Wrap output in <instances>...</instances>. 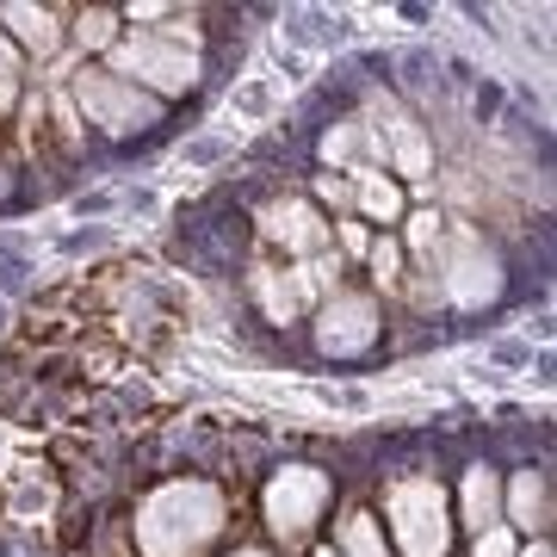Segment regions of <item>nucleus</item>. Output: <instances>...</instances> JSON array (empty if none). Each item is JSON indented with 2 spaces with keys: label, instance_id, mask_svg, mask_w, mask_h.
<instances>
[{
  "label": "nucleus",
  "instance_id": "obj_1",
  "mask_svg": "<svg viewBox=\"0 0 557 557\" xmlns=\"http://www.w3.org/2000/svg\"><path fill=\"white\" fill-rule=\"evenodd\" d=\"M137 552L143 557H205L230 527V496L205 478H174L137 508Z\"/></svg>",
  "mask_w": 557,
  "mask_h": 557
},
{
  "label": "nucleus",
  "instance_id": "obj_2",
  "mask_svg": "<svg viewBox=\"0 0 557 557\" xmlns=\"http://www.w3.org/2000/svg\"><path fill=\"white\" fill-rule=\"evenodd\" d=\"M193 13L168 7V25H131L119 32V44L106 50L100 69H112L119 81L143 87L149 100H180L199 87V32H193Z\"/></svg>",
  "mask_w": 557,
  "mask_h": 557
},
{
  "label": "nucleus",
  "instance_id": "obj_3",
  "mask_svg": "<svg viewBox=\"0 0 557 557\" xmlns=\"http://www.w3.org/2000/svg\"><path fill=\"white\" fill-rule=\"evenodd\" d=\"M421 273L458 310H483V304L502 298V255L471 223H446V236L434 242V255L421 260Z\"/></svg>",
  "mask_w": 557,
  "mask_h": 557
},
{
  "label": "nucleus",
  "instance_id": "obj_4",
  "mask_svg": "<svg viewBox=\"0 0 557 557\" xmlns=\"http://www.w3.org/2000/svg\"><path fill=\"white\" fill-rule=\"evenodd\" d=\"M391 527V552L403 557H446L453 552V502H446V483L428 478V471H409L384 490V520Z\"/></svg>",
  "mask_w": 557,
  "mask_h": 557
},
{
  "label": "nucleus",
  "instance_id": "obj_5",
  "mask_svg": "<svg viewBox=\"0 0 557 557\" xmlns=\"http://www.w3.org/2000/svg\"><path fill=\"white\" fill-rule=\"evenodd\" d=\"M341 285V260H273V255H260L255 267H248V292H255L260 304V317L267 322H298L310 317L329 292Z\"/></svg>",
  "mask_w": 557,
  "mask_h": 557
},
{
  "label": "nucleus",
  "instance_id": "obj_6",
  "mask_svg": "<svg viewBox=\"0 0 557 557\" xmlns=\"http://www.w3.org/2000/svg\"><path fill=\"white\" fill-rule=\"evenodd\" d=\"M329 496H335L329 471H317V465H285V471H273V483L260 490V520H267V533H273L285 552H298V545H310V533L322 527Z\"/></svg>",
  "mask_w": 557,
  "mask_h": 557
},
{
  "label": "nucleus",
  "instance_id": "obj_7",
  "mask_svg": "<svg viewBox=\"0 0 557 557\" xmlns=\"http://www.w3.org/2000/svg\"><path fill=\"white\" fill-rule=\"evenodd\" d=\"M69 94H75L81 124H94V131H106V137H143V131L161 124V100H149L143 87L119 81L112 69H100V62L75 69V87H69Z\"/></svg>",
  "mask_w": 557,
  "mask_h": 557
},
{
  "label": "nucleus",
  "instance_id": "obj_8",
  "mask_svg": "<svg viewBox=\"0 0 557 557\" xmlns=\"http://www.w3.org/2000/svg\"><path fill=\"white\" fill-rule=\"evenodd\" d=\"M384 329V304L379 292H366V285H335L329 298L317 304V347L329 359H354L366 354Z\"/></svg>",
  "mask_w": 557,
  "mask_h": 557
},
{
  "label": "nucleus",
  "instance_id": "obj_9",
  "mask_svg": "<svg viewBox=\"0 0 557 557\" xmlns=\"http://www.w3.org/2000/svg\"><path fill=\"white\" fill-rule=\"evenodd\" d=\"M255 230L267 248H278L285 260H322L335 248V223L322 218L317 199H304V193H285V199H267L255 211Z\"/></svg>",
  "mask_w": 557,
  "mask_h": 557
},
{
  "label": "nucleus",
  "instance_id": "obj_10",
  "mask_svg": "<svg viewBox=\"0 0 557 557\" xmlns=\"http://www.w3.org/2000/svg\"><path fill=\"white\" fill-rule=\"evenodd\" d=\"M366 124H372V137H379L384 161H391L403 180H428V174H434V137L421 131V119L397 100V94H372Z\"/></svg>",
  "mask_w": 557,
  "mask_h": 557
},
{
  "label": "nucleus",
  "instance_id": "obj_11",
  "mask_svg": "<svg viewBox=\"0 0 557 557\" xmlns=\"http://www.w3.org/2000/svg\"><path fill=\"white\" fill-rule=\"evenodd\" d=\"M502 527H520L533 539L552 533V471L527 465L515 483H502Z\"/></svg>",
  "mask_w": 557,
  "mask_h": 557
},
{
  "label": "nucleus",
  "instance_id": "obj_12",
  "mask_svg": "<svg viewBox=\"0 0 557 557\" xmlns=\"http://www.w3.org/2000/svg\"><path fill=\"white\" fill-rule=\"evenodd\" d=\"M69 13H62V7H0V32H7V38H13V50H20V57H57L62 50V38H69Z\"/></svg>",
  "mask_w": 557,
  "mask_h": 557
},
{
  "label": "nucleus",
  "instance_id": "obj_13",
  "mask_svg": "<svg viewBox=\"0 0 557 557\" xmlns=\"http://www.w3.org/2000/svg\"><path fill=\"white\" fill-rule=\"evenodd\" d=\"M322 156L335 161V168H347V174H379V168H384V149H379V137H372L366 112L341 119L335 131L322 137Z\"/></svg>",
  "mask_w": 557,
  "mask_h": 557
},
{
  "label": "nucleus",
  "instance_id": "obj_14",
  "mask_svg": "<svg viewBox=\"0 0 557 557\" xmlns=\"http://www.w3.org/2000/svg\"><path fill=\"white\" fill-rule=\"evenodd\" d=\"M458 520L471 527V539L490 533V527H502V478L490 471V465H471V471H465V490H458Z\"/></svg>",
  "mask_w": 557,
  "mask_h": 557
},
{
  "label": "nucleus",
  "instance_id": "obj_15",
  "mask_svg": "<svg viewBox=\"0 0 557 557\" xmlns=\"http://www.w3.org/2000/svg\"><path fill=\"white\" fill-rule=\"evenodd\" d=\"M335 557H397L372 508H347L335 527Z\"/></svg>",
  "mask_w": 557,
  "mask_h": 557
},
{
  "label": "nucleus",
  "instance_id": "obj_16",
  "mask_svg": "<svg viewBox=\"0 0 557 557\" xmlns=\"http://www.w3.org/2000/svg\"><path fill=\"white\" fill-rule=\"evenodd\" d=\"M347 205H359L372 223H397L403 218V186L384 174H347Z\"/></svg>",
  "mask_w": 557,
  "mask_h": 557
},
{
  "label": "nucleus",
  "instance_id": "obj_17",
  "mask_svg": "<svg viewBox=\"0 0 557 557\" xmlns=\"http://www.w3.org/2000/svg\"><path fill=\"white\" fill-rule=\"evenodd\" d=\"M69 20H75L69 32H75L81 50H112V44H119V13H112V7H75Z\"/></svg>",
  "mask_w": 557,
  "mask_h": 557
},
{
  "label": "nucleus",
  "instance_id": "obj_18",
  "mask_svg": "<svg viewBox=\"0 0 557 557\" xmlns=\"http://www.w3.org/2000/svg\"><path fill=\"white\" fill-rule=\"evenodd\" d=\"M366 260H372V285H379V292H403V285H409V273H403V242L397 236H372Z\"/></svg>",
  "mask_w": 557,
  "mask_h": 557
},
{
  "label": "nucleus",
  "instance_id": "obj_19",
  "mask_svg": "<svg viewBox=\"0 0 557 557\" xmlns=\"http://www.w3.org/2000/svg\"><path fill=\"white\" fill-rule=\"evenodd\" d=\"M403 223H409V230H403L397 242H403V255H416V260H428L434 255V242L446 236V218H440V211H409Z\"/></svg>",
  "mask_w": 557,
  "mask_h": 557
},
{
  "label": "nucleus",
  "instance_id": "obj_20",
  "mask_svg": "<svg viewBox=\"0 0 557 557\" xmlns=\"http://www.w3.org/2000/svg\"><path fill=\"white\" fill-rule=\"evenodd\" d=\"M20 87H25V57L13 50V38L0 32V119L20 106Z\"/></svg>",
  "mask_w": 557,
  "mask_h": 557
},
{
  "label": "nucleus",
  "instance_id": "obj_21",
  "mask_svg": "<svg viewBox=\"0 0 557 557\" xmlns=\"http://www.w3.org/2000/svg\"><path fill=\"white\" fill-rule=\"evenodd\" d=\"M520 545H515V527H490V533H478L471 539V557H515Z\"/></svg>",
  "mask_w": 557,
  "mask_h": 557
},
{
  "label": "nucleus",
  "instance_id": "obj_22",
  "mask_svg": "<svg viewBox=\"0 0 557 557\" xmlns=\"http://www.w3.org/2000/svg\"><path fill=\"white\" fill-rule=\"evenodd\" d=\"M335 236H341V248H347V260H359L366 248H372V236H366V223H359V218H341Z\"/></svg>",
  "mask_w": 557,
  "mask_h": 557
},
{
  "label": "nucleus",
  "instance_id": "obj_23",
  "mask_svg": "<svg viewBox=\"0 0 557 557\" xmlns=\"http://www.w3.org/2000/svg\"><path fill=\"white\" fill-rule=\"evenodd\" d=\"M515 557H552V539H533L527 552H515Z\"/></svg>",
  "mask_w": 557,
  "mask_h": 557
},
{
  "label": "nucleus",
  "instance_id": "obj_24",
  "mask_svg": "<svg viewBox=\"0 0 557 557\" xmlns=\"http://www.w3.org/2000/svg\"><path fill=\"white\" fill-rule=\"evenodd\" d=\"M7 186H13V156L0 149V193H7Z\"/></svg>",
  "mask_w": 557,
  "mask_h": 557
},
{
  "label": "nucleus",
  "instance_id": "obj_25",
  "mask_svg": "<svg viewBox=\"0 0 557 557\" xmlns=\"http://www.w3.org/2000/svg\"><path fill=\"white\" fill-rule=\"evenodd\" d=\"M230 557H273V552H260V545H242V552H230Z\"/></svg>",
  "mask_w": 557,
  "mask_h": 557
},
{
  "label": "nucleus",
  "instance_id": "obj_26",
  "mask_svg": "<svg viewBox=\"0 0 557 557\" xmlns=\"http://www.w3.org/2000/svg\"><path fill=\"white\" fill-rule=\"evenodd\" d=\"M310 557H335V545H317V552H310Z\"/></svg>",
  "mask_w": 557,
  "mask_h": 557
}]
</instances>
